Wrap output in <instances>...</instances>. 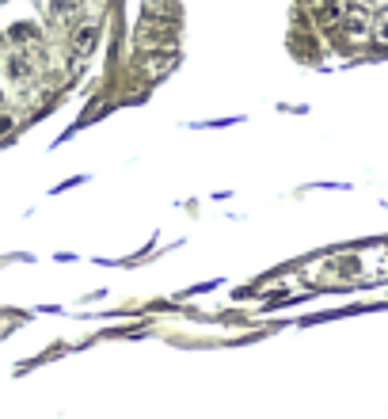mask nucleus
I'll return each mask as SVG.
<instances>
[{
	"label": "nucleus",
	"mask_w": 388,
	"mask_h": 419,
	"mask_svg": "<svg viewBox=\"0 0 388 419\" xmlns=\"http://www.w3.org/2000/svg\"><path fill=\"white\" fill-rule=\"evenodd\" d=\"M339 27H343V34L354 42L369 39V4H362V0H350V4H343V12H339Z\"/></svg>",
	"instance_id": "1"
},
{
	"label": "nucleus",
	"mask_w": 388,
	"mask_h": 419,
	"mask_svg": "<svg viewBox=\"0 0 388 419\" xmlns=\"http://www.w3.org/2000/svg\"><path fill=\"white\" fill-rule=\"evenodd\" d=\"M172 31H175V19H152V23H141L137 27V50H164L172 46Z\"/></svg>",
	"instance_id": "2"
},
{
	"label": "nucleus",
	"mask_w": 388,
	"mask_h": 419,
	"mask_svg": "<svg viewBox=\"0 0 388 419\" xmlns=\"http://www.w3.org/2000/svg\"><path fill=\"white\" fill-rule=\"evenodd\" d=\"M179 50L175 46H164V50H152L149 54V61H145V76H152V80H160L164 73H172L175 65H179Z\"/></svg>",
	"instance_id": "3"
},
{
	"label": "nucleus",
	"mask_w": 388,
	"mask_h": 419,
	"mask_svg": "<svg viewBox=\"0 0 388 419\" xmlns=\"http://www.w3.org/2000/svg\"><path fill=\"white\" fill-rule=\"evenodd\" d=\"M95 42H100V23H91V19H80V23L73 27V39H69V46H73V54H80V58H88L91 50H95Z\"/></svg>",
	"instance_id": "4"
},
{
	"label": "nucleus",
	"mask_w": 388,
	"mask_h": 419,
	"mask_svg": "<svg viewBox=\"0 0 388 419\" xmlns=\"http://www.w3.org/2000/svg\"><path fill=\"white\" fill-rule=\"evenodd\" d=\"M4 69H8V76H12L16 84L31 80V73H34V65H31V58H27V54H12V58L4 61Z\"/></svg>",
	"instance_id": "5"
},
{
	"label": "nucleus",
	"mask_w": 388,
	"mask_h": 419,
	"mask_svg": "<svg viewBox=\"0 0 388 419\" xmlns=\"http://www.w3.org/2000/svg\"><path fill=\"white\" fill-rule=\"evenodd\" d=\"M305 4H308V12L316 16V23H335L339 12H343L335 0H305Z\"/></svg>",
	"instance_id": "6"
},
{
	"label": "nucleus",
	"mask_w": 388,
	"mask_h": 419,
	"mask_svg": "<svg viewBox=\"0 0 388 419\" xmlns=\"http://www.w3.org/2000/svg\"><path fill=\"white\" fill-rule=\"evenodd\" d=\"M80 12V0H50V19L54 23H69Z\"/></svg>",
	"instance_id": "7"
},
{
	"label": "nucleus",
	"mask_w": 388,
	"mask_h": 419,
	"mask_svg": "<svg viewBox=\"0 0 388 419\" xmlns=\"http://www.w3.org/2000/svg\"><path fill=\"white\" fill-rule=\"evenodd\" d=\"M34 34H38V31H34L31 23H12V39H16V42H27V39H34Z\"/></svg>",
	"instance_id": "8"
},
{
	"label": "nucleus",
	"mask_w": 388,
	"mask_h": 419,
	"mask_svg": "<svg viewBox=\"0 0 388 419\" xmlns=\"http://www.w3.org/2000/svg\"><path fill=\"white\" fill-rule=\"evenodd\" d=\"M12 130H16V115H4V111H0V138H8Z\"/></svg>",
	"instance_id": "9"
},
{
	"label": "nucleus",
	"mask_w": 388,
	"mask_h": 419,
	"mask_svg": "<svg viewBox=\"0 0 388 419\" xmlns=\"http://www.w3.org/2000/svg\"><path fill=\"white\" fill-rule=\"evenodd\" d=\"M377 39L385 42V46H388V16H385V19H380V23H377Z\"/></svg>",
	"instance_id": "10"
},
{
	"label": "nucleus",
	"mask_w": 388,
	"mask_h": 419,
	"mask_svg": "<svg viewBox=\"0 0 388 419\" xmlns=\"http://www.w3.org/2000/svg\"><path fill=\"white\" fill-rule=\"evenodd\" d=\"M369 4H377V0H369Z\"/></svg>",
	"instance_id": "11"
},
{
	"label": "nucleus",
	"mask_w": 388,
	"mask_h": 419,
	"mask_svg": "<svg viewBox=\"0 0 388 419\" xmlns=\"http://www.w3.org/2000/svg\"><path fill=\"white\" fill-rule=\"evenodd\" d=\"M0 99H4V92H0Z\"/></svg>",
	"instance_id": "12"
}]
</instances>
